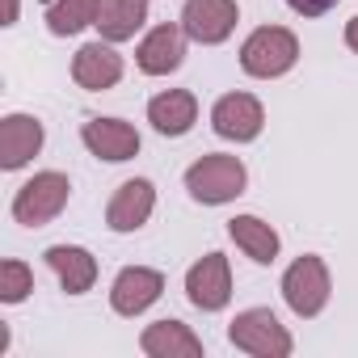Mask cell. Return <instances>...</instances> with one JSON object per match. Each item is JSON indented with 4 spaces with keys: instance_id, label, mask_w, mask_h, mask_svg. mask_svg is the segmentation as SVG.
<instances>
[{
    "instance_id": "cell-18",
    "label": "cell",
    "mask_w": 358,
    "mask_h": 358,
    "mask_svg": "<svg viewBox=\"0 0 358 358\" xmlns=\"http://www.w3.org/2000/svg\"><path fill=\"white\" fill-rule=\"evenodd\" d=\"M228 236L236 241V249L249 262H257V266H274L278 262L282 241H278V232L262 215H236V220H228Z\"/></svg>"
},
{
    "instance_id": "cell-17",
    "label": "cell",
    "mask_w": 358,
    "mask_h": 358,
    "mask_svg": "<svg viewBox=\"0 0 358 358\" xmlns=\"http://www.w3.org/2000/svg\"><path fill=\"white\" fill-rule=\"evenodd\" d=\"M43 257H47L51 274L59 278V287H64L68 295L93 291V282H97V257H93L89 249H80V245H51Z\"/></svg>"
},
{
    "instance_id": "cell-2",
    "label": "cell",
    "mask_w": 358,
    "mask_h": 358,
    "mask_svg": "<svg viewBox=\"0 0 358 358\" xmlns=\"http://www.w3.org/2000/svg\"><path fill=\"white\" fill-rule=\"evenodd\" d=\"M299 64V38L287 26H257L241 43V68L253 80H278Z\"/></svg>"
},
{
    "instance_id": "cell-14",
    "label": "cell",
    "mask_w": 358,
    "mask_h": 358,
    "mask_svg": "<svg viewBox=\"0 0 358 358\" xmlns=\"http://www.w3.org/2000/svg\"><path fill=\"white\" fill-rule=\"evenodd\" d=\"M80 143L106 164H122V160L139 156V131L122 118H89L80 127Z\"/></svg>"
},
{
    "instance_id": "cell-9",
    "label": "cell",
    "mask_w": 358,
    "mask_h": 358,
    "mask_svg": "<svg viewBox=\"0 0 358 358\" xmlns=\"http://www.w3.org/2000/svg\"><path fill=\"white\" fill-rule=\"evenodd\" d=\"M156 211V186L148 182V177H131V182H122L110 203H106V228L127 236V232H139Z\"/></svg>"
},
{
    "instance_id": "cell-6",
    "label": "cell",
    "mask_w": 358,
    "mask_h": 358,
    "mask_svg": "<svg viewBox=\"0 0 358 358\" xmlns=\"http://www.w3.org/2000/svg\"><path fill=\"white\" fill-rule=\"evenodd\" d=\"M266 127V106L253 93H224L211 106V131L228 143H253Z\"/></svg>"
},
{
    "instance_id": "cell-12",
    "label": "cell",
    "mask_w": 358,
    "mask_h": 358,
    "mask_svg": "<svg viewBox=\"0 0 358 358\" xmlns=\"http://www.w3.org/2000/svg\"><path fill=\"white\" fill-rule=\"evenodd\" d=\"M122 72H127V64H122V55L114 51V43H106V38L85 43V47L72 55V80H76L80 89H89V93L114 89V85L122 80Z\"/></svg>"
},
{
    "instance_id": "cell-13",
    "label": "cell",
    "mask_w": 358,
    "mask_h": 358,
    "mask_svg": "<svg viewBox=\"0 0 358 358\" xmlns=\"http://www.w3.org/2000/svg\"><path fill=\"white\" fill-rule=\"evenodd\" d=\"M43 122L34 114H5L0 118V169L13 173V169H26L38 152H43Z\"/></svg>"
},
{
    "instance_id": "cell-8",
    "label": "cell",
    "mask_w": 358,
    "mask_h": 358,
    "mask_svg": "<svg viewBox=\"0 0 358 358\" xmlns=\"http://www.w3.org/2000/svg\"><path fill=\"white\" fill-rule=\"evenodd\" d=\"M241 22V9L236 0H186L182 9V30L190 43H203V47H220L232 38Z\"/></svg>"
},
{
    "instance_id": "cell-24",
    "label": "cell",
    "mask_w": 358,
    "mask_h": 358,
    "mask_svg": "<svg viewBox=\"0 0 358 358\" xmlns=\"http://www.w3.org/2000/svg\"><path fill=\"white\" fill-rule=\"evenodd\" d=\"M5 26H17V13H22V0H5Z\"/></svg>"
},
{
    "instance_id": "cell-15",
    "label": "cell",
    "mask_w": 358,
    "mask_h": 358,
    "mask_svg": "<svg viewBox=\"0 0 358 358\" xmlns=\"http://www.w3.org/2000/svg\"><path fill=\"white\" fill-rule=\"evenodd\" d=\"M139 350L148 358H203V337L182 320H156L139 333Z\"/></svg>"
},
{
    "instance_id": "cell-10",
    "label": "cell",
    "mask_w": 358,
    "mask_h": 358,
    "mask_svg": "<svg viewBox=\"0 0 358 358\" xmlns=\"http://www.w3.org/2000/svg\"><path fill=\"white\" fill-rule=\"evenodd\" d=\"M164 295V274L152 266H127L110 282V308L118 316H143Z\"/></svg>"
},
{
    "instance_id": "cell-11",
    "label": "cell",
    "mask_w": 358,
    "mask_h": 358,
    "mask_svg": "<svg viewBox=\"0 0 358 358\" xmlns=\"http://www.w3.org/2000/svg\"><path fill=\"white\" fill-rule=\"evenodd\" d=\"M182 59H186V30L173 26V22L152 26L135 47V64L143 76H169V72L182 68Z\"/></svg>"
},
{
    "instance_id": "cell-23",
    "label": "cell",
    "mask_w": 358,
    "mask_h": 358,
    "mask_svg": "<svg viewBox=\"0 0 358 358\" xmlns=\"http://www.w3.org/2000/svg\"><path fill=\"white\" fill-rule=\"evenodd\" d=\"M345 47L358 55V17H350V22H345Z\"/></svg>"
},
{
    "instance_id": "cell-3",
    "label": "cell",
    "mask_w": 358,
    "mask_h": 358,
    "mask_svg": "<svg viewBox=\"0 0 358 358\" xmlns=\"http://www.w3.org/2000/svg\"><path fill=\"white\" fill-rule=\"evenodd\" d=\"M68 199H72V182L59 169H43L13 194V220L22 228H47L51 220H59Z\"/></svg>"
},
{
    "instance_id": "cell-20",
    "label": "cell",
    "mask_w": 358,
    "mask_h": 358,
    "mask_svg": "<svg viewBox=\"0 0 358 358\" xmlns=\"http://www.w3.org/2000/svg\"><path fill=\"white\" fill-rule=\"evenodd\" d=\"M101 0H47V30L55 38H72L89 26H97Z\"/></svg>"
},
{
    "instance_id": "cell-19",
    "label": "cell",
    "mask_w": 358,
    "mask_h": 358,
    "mask_svg": "<svg viewBox=\"0 0 358 358\" xmlns=\"http://www.w3.org/2000/svg\"><path fill=\"white\" fill-rule=\"evenodd\" d=\"M148 26V0H101L97 34L106 43H127Z\"/></svg>"
},
{
    "instance_id": "cell-21",
    "label": "cell",
    "mask_w": 358,
    "mask_h": 358,
    "mask_svg": "<svg viewBox=\"0 0 358 358\" xmlns=\"http://www.w3.org/2000/svg\"><path fill=\"white\" fill-rule=\"evenodd\" d=\"M34 291V270L17 257L0 262V303H22Z\"/></svg>"
},
{
    "instance_id": "cell-1",
    "label": "cell",
    "mask_w": 358,
    "mask_h": 358,
    "mask_svg": "<svg viewBox=\"0 0 358 358\" xmlns=\"http://www.w3.org/2000/svg\"><path fill=\"white\" fill-rule=\"evenodd\" d=\"M245 186H249V169L241 156H228V152H207L186 169V190L203 207H224L241 199Z\"/></svg>"
},
{
    "instance_id": "cell-16",
    "label": "cell",
    "mask_w": 358,
    "mask_h": 358,
    "mask_svg": "<svg viewBox=\"0 0 358 358\" xmlns=\"http://www.w3.org/2000/svg\"><path fill=\"white\" fill-rule=\"evenodd\" d=\"M148 122L169 139H182L199 122V97L190 89H164L148 101Z\"/></svg>"
},
{
    "instance_id": "cell-5",
    "label": "cell",
    "mask_w": 358,
    "mask_h": 358,
    "mask_svg": "<svg viewBox=\"0 0 358 358\" xmlns=\"http://www.w3.org/2000/svg\"><path fill=\"white\" fill-rule=\"evenodd\" d=\"M228 341L241 354H253V358H287L295 350L287 324L270 308H245V312H236V320L228 324Z\"/></svg>"
},
{
    "instance_id": "cell-7",
    "label": "cell",
    "mask_w": 358,
    "mask_h": 358,
    "mask_svg": "<svg viewBox=\"0 0 358 358\" xmlns=\"http://www.w3.org/2000/svg\"><path fill=\"white\" fill-rule=\"evenodd\" d=\"M186 299L199 312H224L232 303V266L224 253H207L186 270Z\"/></svg>"
},
{
    "instance_id": "cell-22",
    "label": "cell",
    "mask_w": 358,
    "mask_h": 358,
    "mask_svg": "<svg viewBox=\"0 0 358 358\" xmlns=\"http://www.w3.org/2000/svg\"><path fill=\"white\" fill-rule=\"evenodd\" d=\"M333 5H337V0H287V9L299 13V17H324Z\"/></svg>"
},
{
    "instance_id": "cell-4",
    "label": "cell",
    "mask_w": 358,
    "mask_h": 358,
    "mask_svg": "<svg viewBox=\"0 0 358 358\" xmlns=\"http://www.w3.org/2000/svg\"><path fill=\"white\" fill-rule=\"evenodd\" d=\"M329 295H333V278H329L324 257L303 253V257H295V262L287 266V274H282V299H287V308H291L299 320L320 316V312L329 308Z\"/></svg>"
}]
</instances>
